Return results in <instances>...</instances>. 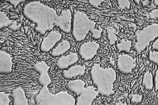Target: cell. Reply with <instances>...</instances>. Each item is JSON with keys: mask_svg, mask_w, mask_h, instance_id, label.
<instances>
[{"mask_svg": "<svg viewBox=\"0 0 158 105\" xmlns=\"http://www.w3.org/2000/svg\"><path fill=\"white\" fill-rule=\"evenodd\" d=\"M23 14L26 19L36 24L35 31L42 36L53 29L58 16L56 10L38 1L26 4L23 9Z\"/></svg>", "mask_w": 158, "mask_h": 105, "instance_id": "cell-1", "label": "cell"}, {"mask_svg": "<svg viewBox=\"0 0 158 105\" xmlns=\"http://www.w3.org/2000/svg\"><path fill=\"white\" fill-rule=\"evenodd\" d=\"M91 81L99 94L105 97L113 95L114 84L117 79V74L112 68H103L99 64L91 67L90 72Z\"/></svg>", "mask_w": 158, "mask_h": 105, "instance_id": "cell-2", "label": "cell"}, {"mask_svg": "<svg viewBox=\"0 0 158 105\" xmlns=\"http://www.w3.org/2000/svg\"><path fill=\"white\" fill-rule=\"evenodd\" d=\"M96 23L91 21L86 14L77 11L73 16L72 34L74 41L79 42L84 41L89 32L92 33V38L98 40L101 37L103 29L100 27L95 29Z\"/></svg>", "mask_w": 158, "mask_h": 105, "instance_id": "cell-3", "label": "cell"}, {"mask_svg": "<svg viewBox=\"0 0 158 105\" xmlns=\"http://www.w3.org/2000/svg\"><path fill=\"white\" fill-rule=\"evenodd\" d=\"M85 83L81 80H72L68 83L66 88L77 96L75 105H91L99 94L94 87H85Z\"/></svg>", "mask_w": 158, "mask_h": 105, "instance_id": "cell-4", "label": "cell"}, {"mask_svg": "<svg viewBox=\"0 0 158 105\" xmlns=\"http://www.w3.org/2000/svg\"><path fill=\"white\" fill-rule=\"evenodd\" d=\"M35 102L36 105H75L76 100L67 92L52 94L48 87H44L35 97Z\"/></svg>", "mask_w": 158, "mask_h": 105, "instance_id": "cell-5", "label": "cell"}, {"mask_svg": "<svg viewBox=\"0 0 158 105\" xmlns=\"http://www.w3.org/2000/svg\"><path fill=\"white\" fill-rule=\"evenodd\" d=\"M158 37V24H153L145 27L135 34V50L140 53L146 49L151 42Z\"/></svg>", "mask_w": 158, "mask_h": 105, "instance_id": "cell-6", "label": "cell"}, {"mask_svg": "<svg viewBox=\"0 0 158 105\" xmlns=\"http://www.w3.org/2000/svg\"><path fill=\"white\" fill-rule=\"evenodd\" d=\"M72 19L70 10H63L54 22V27H57L63 33L68 34L70 33L72 28Z\"/></svg>", "mask_w": 158, "mask_h": 105, "instance_id": "cell-7", "label": "cell"}, {"mask_svg": "<svg viewBox=\"0 0 158 105\" xmlns=\"http://www.w3.org/2000/svg\"><path fill=\"white\" fill-rule=\"evenodd\" d=\"M136 60L127 54H121L118 56L117 62L118 71L123 75L131 73L136 64Z\"/></svg>", "mask_w": 158, "mask_h": 105, "instance_id": "cell-8", "label": "cell"}, {"mask_svg": "<svg viewBox=\"0 0 158 105\" xmlns=\"http://www.w3.org/2000/svg\"><path fill=\"white\" fill-rule=\"evenodd\" d=\"M99 47V44L96 42H86L80 47L79 56L84 61H90L95 57Z\"/></svg>", "mask_w": 158, "mask_h": 105, "instance_id": "cell-9", "label": "cell"}, {"mask_svg": "<svg viewBox=\"0 0 158 105\" xmlns=\"http://www.w3.org/2000/svg\"><path fill=\"white\" fill-rule=\"evenodd\" d=\"M50 67L44 61L37 62L33 67L34 71L40 75L37 79V82L42 87H48L51 83V79L48 74Z\"/></svg>", "mask_w": 158, "mask_h": 105, "instance_id": "cell-10", "label": "cell"}, {"mask_svg": "<svg viewBox=\"0 0 158 105\" xmlns=\"http://www.w3.org/2000/svg\"><path fill=\"white\" fill-rule=\"evenodd\" d=\"M62 35L59 32L52 31L47 37H44L40 46V50L42 52H49L61 41Z\"/></svg>", "mask_w": 158, "mask_h": 105, "instance_id": "cell-11", "label": "cell"}, {"mask_svg": "<svg viewBox=\"0 0 158 105\" xmlns=\"http://www.w3.org/2000/svg\"><path fill=\"white\" fill-rule=\"evenodd\" d=\"M78 60V54L75 52H71L65 56H61L57 61V67L61 70L68 69Z\"/></svg>", "mask_w": 158, "mask_h": 105, "instance_id": "cell-12", "label": "cell"}, {"mask_svg": "<svg viewBox=\"0 0 158 105\" xmlns=\"http://www.w3.org/2000/svg\"><path fill=\"white\" fill-rule=\"evenodd\" d=\"M12 57L10 54L0 51V74H7L12 71Z\"/></svg>", "mask_w": 158, "mask_h": 105, "instance_id": "cell-13", "label": "cell"}, {"mask_svg": "<svg viewBox=\"0 0 158 105\" xmlns=\"http://www.w3.org/2000/svg\"><path fill=\"white\" fill-rule=\"evenodd\" d=\"M85 65L72 66L67 70H64L63 77L65 79L71 80L78 76H83L85 71Z\"/></svg>", "mask_w": 158, "mask_h": 105, "instance_id": "cell-14", "label": "cell"}, {"mask_svg": "<svg viewBox=\"0 0 158 105\" xmlns=\"http://www.w3.org/2000/svg\"><path fill=\"white\" fill-rule=\"evenodd\" d=\"M12 105H29L23 89L17 88L11 92Z\"/></svg>", "mask_w": 158, "mask_h": 105, "instance_id": "cell-15", "label": "cell"}, {"mask_svg": "<svg viewBox=\"0 0 158 105\" xmlns=\"http://www.w3.org/2000/svg\"><path fill=\"white\" fill-rule=\"evenodd\" d=\"M70 44L68 41L64 40L58 43L51 52L52 57H58L65 54L70 49Z\"/></svg>", "mask_w": 158, "mask_h": 105, "instance_id": "cell-16", "label": "cell"}, {"mask_svg": "<svg viewBox=\"0 0 158 105\" xmlns=\"http://www.w3.org/2000/svg\"><path fill=\"white\" fill-rule=\"evenodd\" d=\"M0 28L1 29L9 28L12 31H16L17 29L16 23L10 20L2 11L0 12Z\"/></svg>", "mask_w": 158, "mask_h": 105, "instance_id": "cell-17", "label": "cell"}, {"mask_svg": "<svg viewBox=\"0 0 158 105\" xmlns=\"http://www.w3.org/2000/svg\"><path fill=\"white\" fill-rule=\"evenodd\" d=\"M142 84L145 89L147 91H152L154 87L153 75L150 72H146L142 80Z\"/></svg>", "mask_w": 158, "mask_h": 105, "instance_id": "cell-18", "label": "cell"}, {"mask_svg": "<svg viewBox=\"0 0 158 105\" xmlns=\"http://www.w3.org/2000/svg\"><path fill=\"white\" fill-rule=\"evenodd\" d=\"M106 29L109 43L111 45H114L118 41L117 35L118 33V29L117 30L113 27H108Z\"/></svg>", "mask_w": 158, "mask_h": 105, "instance_id": "cell-19", "label": "cell"}, {"mask_svg": "<svg viewBox=\"0 0 158 105\" xmlns=\"http://www.w3.org/2000/svg\"><path fill=\"white\" fill-rule=\"evenodd\" d=\"M132 42L127 39H123L120 43L116 44V48L120 52H129L131 51Z\"/></svg>", "mask_w": 158, "mask_h": 105, "instance_id": "cell-20", "label": "cell"}, {"mask_svg": "<svg viewBox=\"0 0 158 105\" xmlns=\"http://www.w3.org/2000/svg\"><path fill=\"white\" fill-rule=\"evenodd\" d=\"M10 94L2 92L0 93V105H9L10 103L9 99Z\"/></svg>", "mask_w": 158, "mask_h": 105, "instance_id": "cell-21", "label": "cell"}, {"mask_svg": "<svg viewBox=\"0 0 158 105\" xmlns=\"http://www.w3.org/2000/svg\"><path fill=\"white\" fill-rule=\"evenodd\" d=\"M148 59L151 62L157 65L158 67V52L151 51L148 55Z\"/></svg>", "mask_w": 158, "mask_h": 105, "instance_id": "cell-22", "label": "cell"}, {"mask_svg": "<svg viewBox=\"0 0 158 105\" xmlns=\"http://www.w3.org/2000/svg\"><path fill=\"white\" fill-rule=\"evenodd\" d=\"M118 6L120 10H128L131 6V2L129 1H118Z\"/></svg>", "mask_w": 158, "mask_h": 105, "instance_id": "cell-23", "label": "cell"}, {"mask_svg": "<svg viewBox=\"0 0 158 105\" xmlns=\"http://www.w3.org/2000/svg\"><path fill=\"white\" fill-rule=\"evenodd\" d=\"M142 96L137 94H134L131 98V103L132 104H140L142 102Z\"/></svg>", "mask_w": 158, "mask_h": 105, "instance_id": "cell-24", "label": "cell"}, {"mask_svg": "<svg viewBox=\"0 0 158 105\" xmlns=\"http://www.w3.org/2000/svg\"><path fill=\"white\" fill-rule=\"evenodd\" d=\"M154 4L156 6H158V1H155ZM148 16L150 18L158 20V8L153 10L151 12H150Z\"/></svg>", "mask_w": 158, "mask_h": 105, "instance_id": "cell-25", "label": "cell"}, {"mask_svg": "<svg viewBox=\"0 0 158 105\" xmlns=\"http://www.w3.org/2000/svg\"><path fill=\"white\" fill-rule=\"evenodd\" d=\"M7 2H9L10 5H11L13 7H17L19 4L21 3H23L25 2L26 1H21V0H9V1H6Z\"/></svg>", "mask_w": 158, "mask_h": 105, "instance_id": "cell-26", "label": "cell"}, {"mask_svg": "<svg viewBox=\"0 0 158 105\" xmlns=\"http://www.w3.org/2000/svg\"><path fill=\"white\" fill-rule=\"evenodd\" d=\"M89 3L90 5V6L95 8H98L101 3L104 2V1H101V0H98V1H93V0H90L89 1Z\"/></svg>", "mask_w": 158, "mask_h": 105, "instance_id": "cell-27", "label": "cell"}, {"mask_svg": "<svg viewBox=\"0 0 158 105\" xmlns=\"http://www.w3.org/2000/svg\"><path fill=\"white\" fill-rule=\"evenodd\" d=\"M154 88L156 91H158V69L156 71L155 75L154 80Z\"/></svg>", "mask_w": 158, "mask_h": 105, "instance_id": "cell-28", "label": "cell"}, {"mask_svg": "<svg viewBox=\"0 0 158 105\" xmlns=\"http://www.w3.org/2000/svg\"><path fill=\"white\" fill-rule=\"evenodd\" d=\"M152 48L153 50H154L155 51L158 52V38L153 43Z\"/></svg>", "mask_w": 158, "mask_h": 105, "instance_id": "cell-29", "label": "cell"}, {"mask_svg": "<svg viewBox=\"0 0 158 105\" xmlns=\"http://www.w3.org/2000/svg\"><path fill=\"white\" fill-rule=\"evenodd\" d=\"M115 105H127V104H126V103H117V104H116Z\"/></svg>", "mask_w": 158, "mask_h": 105, "instance_id": "cell-30", "label": "cell"}]
</instances>
